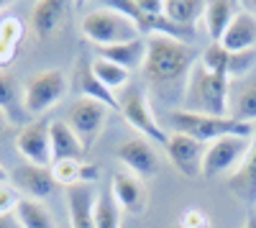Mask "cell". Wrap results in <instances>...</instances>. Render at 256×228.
Returning <instances> with one entry per match:
<instances>
[{
	"label": "cell",
	"mask_w": 256,
	"mask_h": 228,
	"mask_svg": "<svg viewBox=\"0 0 256 228\" xmlns=\"http://www.w3.org/2000/svg\"><path fill=\"white\" fill-rule=\"evenodd\" d=\"M195 56L190 46L172 36H148L146 41V59H144V77L162 98L180 92L184 95L187 77L195 67Z\"/></svg>",
	"instance_id": "6da1fadb"
},
{
	"label": "cell",
	"mask_w": 256,
	"mask_h": 228,
	"mask_svg": "<svg viewBox=\"0 0 256 228\" xmlns=\"http://www.w3.org/2000/svg\"><path fill=\"white\" fill-rule=\"evenodd\" d=\"M182 102H184L187 113L226 118L228 106H230V80L205 70L200 64V59H198L192 72H190V77H187Z\"/></svg>",
	"instance_id": "7a4b0ae2"
},
{
	"label": "cell",
	"mask_w": 256,
	"mask_h": 228,
	"mask_svg": "<svg viewBox=\"0 0 256 228\" xmlns=\"http://www.w3.org/2000/svg\"><path fill=\"white\" fill-rule=\"evenodd\" d=\"M172 126L180 134H187L192 138H198L200 144H212L226 136H238V138H254L256 128L248 123H238L230 116L218 118V116H200V113H187V110H177L172 113Z\"/></svg>",
	"instance_id": "3957f363"
},
{
	"label": "cell",
	"mask_w": 256,
	"mask_h": 228,
	"mask_svg": "<svg viewBox=\"0 0 256 228\" xmlns=\"http://www.w3.org/2000/svg\"><path fill=\"white\" fill-rule=\"evenodd\" d=\"M82 34L88 41L98 46H116V44H128L134 38H141V31L131 18L113 8H100L84 16L82 20Z\"/></svg>",
	"instance_id": "277c9868"
},
{
	"label": "cell",
	"mask_w": 256,
	"mask_h": 228,
	"mask_svg": "<svg viewBox=\"0 0 256 228\" xmlns=\"http://www.w3.org/2000/svg\"><path fill=\"white\" fill-rule=\"evenodd\" d=\"M116 98H118V110H120V116H123V120L128 123V126L136 128L144 138H148L152 144H162L164 146L169 134L156 123L146 92L138 85H131V82H128L120 92H116Z\"/></svg>",
	"instance_id": "5b68a950"
},
{
	"label": "cell",
	"mask_w": 256,
	"mask_h": 228,
	"mask_svg": "<svg viewBox=\"0 0 256 228\" xmlns=\"http://www.w3.org/2000/svg\"><path fill=\"white\" fill-rule=\"evenodd\" d=\"M67 92V74L62 70H44L36 72L24 85V110L28 116H41Z\"/></svg>",
	"instance_id": "8992f818"
},
{
	"label": "cell",
	"mask_w": 256,
	"mask_h": 228,
	"mask_svg": "<svg viewBox=\"0 0 256 228\" xmlns=\"http://www.w3.org/2000/svg\"><path fill=\"white\" fill-rule=\"evenodd\" d=\"M108 110H110L108 106H102L98 100H90V98H77L67 108V126L77 134L84 152L100 138L102 126L108 120Z\"/></svg>",
	"instance_id": "52a82bcc"
},
{
	"label": "cell",
	"mask_w": 256,
	"mask_h": 228,
	"mask_svg": "<svg viewBox=\"0 0 256 228\" xmlns=\"http://www.w3.org/2000/svg\"><path fill=\"white\" fill-rule=\"evenodd\" d=\"M248 146H251V138H238V136H226L208 144L202 156V174L205 177H220L226 172L233 174L244 162Z\"/></svg>",
	"instance_id": "ba28073f"
},
{
	"label": "cell",
	"mask_w": 256,
	"mask_h": 228,
	"mask_svg": "<svg viewBox=\"0 0 256 228\" xmlns=\"http://www.w3.org/2000/svg\"><path fill=\"white\" fill-rule=\"evenodd\" d=\"M254 62H256V49L254 52H228L220 44H210L200 54V64L205 70L216 72V74H220L230 82L244 80L251 72Z\"/></svg>",
	"instance_id": "9c48e42d"
},
{
	"label": "cell",
	"mask_w": 256,
	"mask_h": 228,
	"mask_svg": "<svg viewBox=\"0 0 256 228\" xmlns=\"http://www.w3.org/2000/svg\"><path fill=\"white\" fill-rule=\"evenodd\" d=\"M52 120H31L16 136V149L28 164L36 167H52V134H49Z\"/></svg>",
	"instance_id": "30bf717a"
},
{
	"label": "cell",
	"mask_w": 256,
	"mask_h": 228,
	"mask_svg": "<svg viewBox=\"0 0 256 228\" xmlns=\"http://www.w3.org/2000/svg\"><path fill=\"white\" fill-rule=\"evenodd\" d=\"M164 152L172 162V167L182 174V177H200L202 174V156H205V144H200L198 138H192L187 134H169Z\"/></svg>",
	"instance_id": "8fae6325"
},
{
	"label": "cell",
	"mask_w": 256,
	"mask_h": 228,
	"mask_svg": "<svg viewBox=\"0 0 256 228\" xmlns=\"http://www.w3.org/2000/svg\"><path fill=\"white\" fill-rule=\"evenodd\" d=\"M116 156L123 167L136 174V177H156L159 174V156H156V149L154 144L144 138V136H134V138H126L118 144L116 149Z\"/></svg>",
	"instance_id": "7c38bea8"
},
{
	"label": "cell",
	"mask_w": 256,
	"mask_h": 228,
	"mask_svg": "<svg viewBox=\"0 0 256 228\" xmlns=\"http://www.w3.org/2000/svg\"><path fill=\"white\" fill-rule=\"evenodd\" d=\"M70 18V3L64 0H38L31 10V34L36 41H49L56 34H62L64 24Z\"/></svg>",
	"instance_id": "4fadbf2b"
},
{
	"label": "cell",
	"mask_w": 256,
	"mask_h": 228,
	"mask_svg": "<svg viewBox=\"0 0 256 228\" xmlns=\"http://www.w3.org/2000/svg\"><path fill=\"white\" fill-rule=\"evenodd\" d=\"M10 184L24 192L28 200H46L56 182H54V174H52V167H36V164H18V167L10 172Z\"/></svg>",
	"instance_id": "5bb4252c"
},
{
	"label": "cell",
	"mask_w": 256,
	"mask_h": 228,
	"mask_svg": "<svg viewBox=\"0 0 256 228\" xmlns=\"http://www.w3.org/2000/svg\"><path fill=\"white\" fill-rule=\"evenodd\" d=\"M110 192H113L116 202L120 205V210H128L131 216H141L144 208H146V202H148V192H146L144 180L131 174L128 170L113 174Z\"/></svg>",
	"instance_id": "9a60e30c"
},
{
	"label": "cell",
	"mask_w": 256,
	"mask_h": 228,
	"mask_svg": "<svg viewBox=\"0 0 256 228\" xmlns=\"http://www.w3.org/2000/svg\"><path fill=\"white\" fill-rule=\"evenodd\" d=\"M220 46L228 52H254L256 49V16L251 10H238L226 28Z\"/></svg>",
	"instance_id": "2e32d148"
},
{
	"label": "cell",
	"mask_w": 256,
	"mask_h": 228,
	"mask_svg": "<svg viewBox=\"0 0 256 228\" xmlns=\"http://www.w3.org/2000/svg\"><path fill=\"white\" fill-rule=\"evenodd\" d=\"M228 116L238 123H256V77L230 82V106Z\"/></svg>",
	"instance_id": "e0dca14e"
},
{
	"label": "cell",
	"mask_w": 256,
	"mask_h": 228,
	"mask_svg": "<svg viewBox=\"0 0 256 228\" xmlns=\"http://www.w3.org/2000/svg\"><path fill=\"white\" fill-rule=\"evenodd\" d=\"M228 190L244 202H256V134L238 170L228 177Z\"/></svg>",
	"instance_id": "ac0fdd59"
},
{
	"label": "cell",
	"mask_w": 256,
	"mask_h": 228,
	"mask_svg": "<svg viewBox=\"0 0 256 228\" xmlns=\"http://www.w3.org/2000/svg\"><path fill=\"white\" fill-rule=\"evenodd\" d=\"M49 134H52V164L54 162H64V159L82 162L84 146H82V141L77 138V134L67 126V120H52Z\"/></svg>",
	"instance_id": "d6986e66"
},
{
	"label": "cell",
	"mask_w": 256,
	"mask_h": 228,
	"mask_svg": "<svg viewBox=\"0 0 256 228\" xmlns=\"http://www.w3.org/2000/svg\"><path fill=\"white\" fill-rule=\"evenodd\" d=\"M98 56L113 62V64L123 67V70H138L144 67L146 59V41L144 38H134L128 44H116V46H98Z\"/></svg>",
	"instance_id": "ffe728a7"
},
{
	"label": "cell",
	"mask_w": 256,
	"mask_h": 228,
	"mask_svg": "<svg viewBox=\"0 0 256 228\" xmlns=\"http://www.w3.org/2000/svg\"><path fill=\"white\" fill-rule=\"evenodd\" d=\"M74 90H77L80 98L98 100V102H102V106H108L110 110H118V98H116V92H110L108 88H102L100 80L92 74L90 64H84V62H82V64L77 67V72H74Z\"/></svg>",
	"instance_id": "44dd1931"
},
{
	"label": "cell",
	"mask_w": 256,
	"mask_h": 228,
	"mask_svg": "<svg viewBox=\"0 0 256 228\" xmlns=\"http://www.w3.org/2000/svg\"><path fill=\"white\" fill-rule=\"evenodd\" d=\"M24 36H26V26H24L20 18L6 16L3 20H0V70L10 67L16 62Z\"/></svg>",
	"instance_id": "7402d4cb"
},
{
	"label": "cell",
	"mask_w": 256,
	"mask_h": 228,
	"mask_svg": "<svg viewBox=\"0 0 256 228\" xmlns=\"http://www.w3.org/2000/svg\"><path fill=\"white\" fill-rule=\"evenodd\" d=\"M236 13H238L236 3H230V0H210V3H205L202 20H205V31H208L212 44H220V38H223L226 28L230 26V20Z\"/></svg>",
	"instance_id": "603a6c76"
},
{
	"label": "cell",
	"mask_w": 256,
	"mask_h": 228,
	"mask_svg": "<svg viewBox=\"0 0 256 228\" xmlns=\"http://www.w3.org/2000/svg\"><path fill=\"white\" fill-rule=\"evenodd\" d=\"M92 200H95V195L88 192V184H77V188L67 190V213H70L72 228H95Z\"/></svg>",
	"instance_id": "cb8c5ba5"
},
{
	"label": "cell",
	"mask_w": 256,
	"mask_h": 228,
	"mask_svg": "<svg viewBox=\"0 0 256 228\" xmlns=\"http://www.w3.org/2000/svg\"><path fill=\"white\" fill-rule=\"evenodd\" d=\"M205 13L202 0H164V16L166 20H172L174 26L192 31V26L198 24Z\"/></svg>",
	"instance_id": "d4e9b609"
},
{
	"label": "cell",
	"mask_w": 256,
	"mask_h": 228,
	"mask_svg": "<svg viewBox=\"0 0 256 228\" xmlns=\"http://www.w3.org/2000/svg\"><path fill=\"white\" fill-rule=\"evenodd\" d=\"M13 213H16V218H18L20 228H56L52 210H49L41 200L20 198Z\"/></svg>",
	"instance_id": "484cf974"
},
{
	"label": "cell",
	"mask_w": 256,
	"mask_h": 228,
	"mask_svg": "<svg viewBox=\"0 0 256 228\" xmlns=\"http://www.w3.org/2000/svg\"><path fill=\"white\" fill-rule=\"evenodd\" d=\"M120 205L116 202L110 190H100L95 192L92 200V220L95 228H120Z\"/></svg>",
	"instance_id": "4316f807"
},
{
	"label": "cell",
	"mask_w": 256,
	"mask_h": 228,
	"mask_svg": "<svg viewBox=\"0 0 256 228\" xmlns=\"http://www.w3.org/2000/svg\"><path fill=\"white\" fill-rule=\"evenodd\" d=\"M90 70H92V74L100 80V85L108 88L110 92H120V90L128 85V74H131L128 70L113 64V62L102 59V56H95V59L90 62Z\"/></svg>",
	"instance_id": "83f0119b"
},
{
	"label": "cell",
	"mask_w": 256,
	"mask_h": 228,
	"mask_svg": "<svg viewBox=\"0 0 256 228\" xmlns=\"http://www.w3.org/2000/svg\"><path fill=\"white\" fill-rule=\"evenodd\" d=\"M0 110H3L8 118L16 116L18 110H24V90L18 88L16 77L6 70H0Z\"/></svg>",
	"instance_id": "f1b7e54d"
},
{
	"label": "cell",
	"mask_w": 256,
	"mask_h": 228,
	"mask_svg": "<svg viewBox=\"0 0 256 228\" xmlns=\"http://www.w3.org/2000/svg\"><path fill=\"white\" fill-rule=\"evenodd\" d=\"M80 172H82V162H77V159H64V162H54L52 164L54 182L64 184L67 190L80 184Z\"/></svg>",
	"instance_id": "f546056e"
},
{
	"label": "cell",
	"mask_w": 256,
	"mask_h": 228,
	"mask_svg": "<svg viewBox=\"0 0 256 228\" xmlns=\"http://www.w3.org/2000/svg\"><path fill=\"white\" fill-rule=\"evenodd\" d=\"M180 228H210V218L200 208H184L180 216Z\"/></svg>",
	"instance_id": "4dcf8cb0"
},
{
	"label": "cell",
	"mask_w": 256,
	"mask_h": 228,
	"mask_svg": "<svg viewBox=\"0 0 256 228\" xmlns=\"http://www.w3.org/2000/svg\"><path fill=\"white\" fill-rule=\"evenodd\" d=\"M18 190L13 188V184H0V216L3 213H13L16 210V205H18Z\"/></svg>",
	"instance_id": "1f68e13d"
},
{
	"label": "cell",
	"mask_w": 256,
	"mask_h": 228,
	"mask_svg": "<svg viewBox=\"0 0 256 228\" xmlns=\"http://www.w3.org/2000/svg\"><path fill=\"white\" fill-rule=\"evenodd\" d=\"M98 177H100V170H98V164H88V162H82V172H80V184L95 182Z\"/></svg>",
	"instance_id": "d6a6232c"
},
{
	"label": "cell",
	"mask_w": 256,
	"mask_h": 228,
	"mask_svg": "<svg viewBox=\"0 0 256 228\" xmlns=\"http://www.w3.org/2000/svg\"><path fill=\"white\" fill-rule=\"evenodd\" d=\"M0 228H20L16 213H3V216H0Z\"/></svg>",
	"instance_id": "836d02e7"
},
{
	"label": "cell",
	"mask_w": 256,
	"mask_h": 228,
	"mask_svg": "<svg viewBox=\"0 0 256 228\" xmlns=\"http://www.w3.org/2000/svg\"><path fill=\"white\" fill-rule=\"evenodd\" d=\"M241 228H256V216L251 213V216H246V220H244V226Z\"/></svg>",
	"instance_id": "e575fe53"
},
{
	"label": "cell",
	"mask_w": 256,
	"mask_h": 228,
	"mask_svg": "<svg viewBox=\"0 0 256 228\" xmlns=\"http://www.w3.org/2000/svg\"><path fill=\"white\" fill-rule=\"evenodd\" d=\"M8 180H10V172H6V167L0 164V184H6Z\"/></svg>",
	"instance_id": "d590c367"
},
{
	"label": "cell",
	"mask_w": 256,
	"mask_h": 228,
	"mask_svg": "<svg viewBox=\"0 0 256 228\" xmlns=\"http://www.w3.org/2000/svg\"><path fill=\"white\" fill-rule=\"evenodd\" d=\"M8 120H10V118H8V116H6L3 110H0V134L6 131V126H8Z\"/></svg>",
	"instance_id": "8d00e7d4"
},
{
	"label": "cell",
	"mask_w": 256,
	"mask_h": 228,
	"mask_svg": "<svg viewBox=\"0 0 256 228\" xmlns=\"http://www.w3.org/2000/svg\"><path fill=\"white\" fill-rule=\"evenodd\" d=\"M244 8H246V10H251V13L256 16V0H251V3H244Z\"/></svg>",
	"instance_id": "74e56055"
},
{
	"label": "cell",
	"mask_w": 256,
	"mask_h": 228,
	"mask_svg": "<svg viewBox=\"0 0 256 228\" xmlns=\"http://www.w3.org/2000/svg\"><path fill=\"white\" fill-rule=\"evenodd\" d=\"M8 6H10V3H8V0H0V10H6Z\"/></svg>",
	"instance_id": "f35d334b"
}]
</instances>
